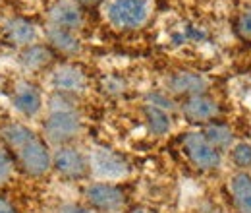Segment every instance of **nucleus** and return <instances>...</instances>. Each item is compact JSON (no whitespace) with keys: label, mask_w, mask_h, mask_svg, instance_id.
Masks as SVG:
<instances>
[{"label":"nucleus","mask_w":251,"mask_h":213,"mask_svg":"<svg viewBox=\"0 0 251 213\" xmlns=\"http://www.w3.org/2000/svg\"><path fill=\"white\" fill-rule=\"evenodd\" d=\"M2 140L14 152L18 165L29 177H43L52 169V153L45 140L22 122H10L2 128Z\"/></svg>","instance_id":"1"},{"label":"nucleus","mask_w":251,"mask_h":213,"mask_svg":"<svg viewBox=\"0 0 251 213\" xmlns=\"http://www.w3.org/2000/svg\"><path fill=\"white\" fill-rule=\"evenodd\" d=\"M81 132V119L66 95L50 99L49 115L45 121V138L54 146H68Z\"/></svg>","instance_id":"2"},{"label":"nucleus","mask_w":251,"mask_h":213,"mask_svg":"<svg viewBox=\"0 0 251 213\" xmlns=\"http://www.w3.org/2000/svg\"><path fill=\"white\" fill-rule=\"evenodd\" d=\"M151 0H106L102 6L104 20L120 31L139 30L151 18Z\"/></svg>","instance_id":"3"},{"label":"nucleus","mask_w":251,"mask_h":213,"mask_svg":"<svg viewBox=\"0 0 251 213\" xmlns=\"http://www.w3.org/2000/svg\"><path fill=\"white\" fill-rule=\"evenodd\" d=\"M89 171L93 173L99 183H116L122 181L129 175V165L122 155L104 148V146H95L87 157Z\"/></svg>","instance_id":"4"},{"label":"nucleus","mask_w":251,"mask_h":213,"mask_svg":"<svg viewBox=\"0 0 251 213\" xmlns=\"http://www.w3.org/2000/svg\"><path fill=\"white\" fill-rule=\"evenodd\" d=\"M184 153L199 171H213L220 165V152L205 140L201 132H191L184 138Z\"/></svg>","instance_id":"5"},{"label":"nucleus","mask_w":251,"mask_h":213,"mask_svg":"<svg viewBox=\"0 0 251 213\" xmlns=\"http://www.w3.org/2000/svg\"><path fill=\"white\" fill-rule=\"evenodd\" d=\"M10 103L22 117L35 119L43 111V93L39 91L35 84L27 80H20L14 84L10 91Z\"/></svg>","instance_id":"6"},{"label":"nucleus","mask_w":251,"mask_h":213,"mask_svg":"<svg viewBox=\"0 0 251 213\" xmlns=\"http://www.w3.org/2000/svg\"><path fill=\"white\" fill-rule=\"evenodd\" d=\"M52 169L64 179H83L89 171L87 157L75 148L58 146V150L52 153Z\"/></svg>","instance_id":"7"},{"label":"nucleus","mask_w":251,"mask_h":213,"mask_svg":"<svg viewBox=\"0 0 251 213\" xmlns=\"http://www.w3.org/2000/svg\"><path fill=\"white\" fill-rule=\"evenodd\" d=\"M87 204L99 212H118L126 202L124 192L112 183H93L85 188Z\"/></svg>","instance_id":"8"},{"label":"nucleus","mask_w":251,"mask_h":213,"mask_svg":"<svg viewBox=\"0 0 251 213\" xmlns=\"http://www.w3.org/2000/svg\"><path fill=\"white\" fill-rule=\"evenodd\" d=\"M50 84L58 95H81L87 90V76L74 64H60L52 70Z\"/></svg>","instance_id":"9"},{"label":"nucleus","mask_w":251,"mask_h":213,"mask_svg":"<svg viewBox=\"0 0 251 213\" xmlns=\"http://www.w3.org/2000/svg\"><path fill=\"white\" fill-rule=\"evenodd\" d=\"M219 103L207 95L186 97V101L182 105V115L186 117V121L195 122V124H205V122L213 121L219 115Z\"/></svg>","instance_id":"10"},{"label":"nucleus","mask_w":251,"mask_h":213,"mask_svg":"<svg viewBox=\"0 0 251 213\" xmlns=\"http://www.w3.org/2000/svg\"><path fill=\"white\" fill-rule=\"evenodd\" d=\"M83 22V14L74 0H56L49 10V26L75 31Z\"/></svg>","instance_id":"11"},{"label":"nucleus","mask_w":251,"mask_h":213,"mask_svg":"<svg viewBox=\"0 0 251 213\" xmlns=\"http://www.w3.org/2000/svg\"><path fill=\"white\" fill-rule=\"evenodd\" d=\"M170 91L176 95H186V97H193V95H205L207 88H209V80L199 74V72H191V70H182L176 72L170 82H168Z\"/></svg>","instance_id":"12"},{"label":"nucleus","mask_w":251,"mask_h":213,"mask_svg":"<svg viewBox=\"0 0 251 213\" xmlns=\"http://www.w3.org/2000/svg\"><path fill=\"white\" fill-rule=\"evenodd\" d=\"M4 37L8 39V43L25 49L37 43L39 31H37V26L25 18H10L4 22Z\"/></svg>","instance_id":"13"},{"label":"nucleus","mask_w":251,"mask_h":213,"mask_svg":"<svg viewBox=\"0 0 251 213\" xmlns=\"http://www.w3.org/2000/svg\"><path fill=\"white\" fill-rule=\"evenodd\" d=\"M47 41H49V47L62 53V55H77L81 51V41L77 39V35L74 31L64 30V28H54V26H49L47 28Z\"/></svg>","instance_id":"14"},{"label":"nucleus","mask_w":251,"mask_h":213,"mask_svg":"<svg viewBox=\"0 0 251 213\" xmlns=\"http://www.w3.org/2000/svg\"><path fill=\"white\" fill-rule=\"evenodd\" d=\"M230 194L238 212L251 213V177L248 173H236L230 177Z\"/></svg>","instance_id":"15"},{"label":"nucleus","mask_w":251,"mask_h":213,"mask_svg":"<svg viewBox=\"0 0 251 213\" xmlns=\"http://www.w3.org/2000/svg\"><path fill=\"white\" fill-rule=\"evenodd\" d=\"M52 59V51L49 45H41V43H33L29 47H25L20 55V62L25 70L35 72L41 70L43 66H47Z\"/></svg>","instance_id":"16"},{"label":"nucleus","mask_w":251,"mask_h":213,"mask_svg":"<svg viewBox=\"0 0 251 213\" xmlns=\"http://www.w3.org/2000/svg\"><path fill=\"white\" fill-rule=\"evenodd\" d=\"M143 115H145V121H147V126L149 130L155 134V136H166L172 128V121H170V115L168 111L160 109V107H155V105H145L143 107Z\"/></svg>","instance_id":"17"},{"label":"nucleus","mask_w":251,"mask_h":213,"mask_svg":"<svg viewBox=\"0 0 251 213\" xmlns=\"http://www.w3.org/2000/svg\"><path fill=\"white\" fill-rule=\"evenodd\" d=\"M201 134H203L205 140H207L213 148H217L219 152L228 150V148L232 146V140H234L232 130H230L228 126H224V124H209Z\"/></svg>","instance_id":"18"},{"label":"nucleus","mask_w":251,"mask_h":213,"mask_svg":"<svg viewBox=\"0 0 251 213\" xmlns=\"http://www.w3.org/2000/svg\"><path fill=\"white\" fill-rule=\"evenodd\" d=\"M230 157H232V161H234L236 167L248 169V167H251V146L246 144V142L236 144L232 148V152H230Z\"/></svg>","instance_id":"19"},{"label":"nucleus","mask_w":251,"mask_h":213,"mask_svg":"<svg viewBox=\"0 0 251 213\" xmlns=\"http://www.w3.org/2000/svg\"><path fill=\"white\" fill-rule=\"evenodd\" d=\"M12 173H14V161L10 153L4 148H0V186H4L12 179Z\"/></svg>","instance_id":"20"},{"label":"nucleus","mask_w":251,"mask_h":213,"mask_svg":"<svg viewBox=\"0 0 251 213\" xmlns=\"http://www.w3.org/2000/svg\"><path fill=\"white\" fill-rule=\"evenodd\" d=\"M102 90L110 95H118V93L126 91V82H122L120 78H114V76H108L102 80Z\"/></svg>","instance_id":"21"},{"label":"nucleus","mask_w":251,"mask_h":213,"mask_svg":"<svg viewBox=\"0 0 251 213\" xmlns=\"http://www.w3.org/2000/svg\"><path fill=\"white\" fill-rule=\"evenodd\" d=\"M238 31L244 37H251V8H248L240 18H238Z\"/></svg>","instance_id":"22"},{"label":"nucleus","mask_w":251,"mask_h":213,"mask_svg":"<svg viewBox=\"0 0 251 213\" xmlns=\"http://www.w3.org/2000/svg\"><path fill=\"white\" fill-rule=\"evenodd\" d=\"M56 213H93V212L87 210V208H83V206H77V204H64V206L58 208Z\"/></svg>","instance_id":"23"},{"label":"nucleus","mask_w":251,"mask_h":213,"mask_svg":"<svg viewBox=\"0 0 251 213\" xmlns=\"http://www.w3.org/2000/svg\"><path fill=\"white\" fill-rule=\"evenodd\" d=\"M0 213H18V212L14 210V206H12L8 200L0 198Z\"/></svg>","instance_id":"24"},{"label":"nucleus","mask_w":251,"mask_h":213,"mask_svg":"<svg viewBox=\"0 0 251 213\" xmlns=\"http://www.w3.org/2000/svg\"><path fill=\"white\" fill-rule=\"evenodd\" d=\"M77 2H83V4H97V2H100V0H77Z\"/></svg>","instance_id":"25"},{"label":"nucleus","mask_w":251,"mask_h":213,"mask_svg":"<svg viewBox=\"0 0 251 213\" xmlns=\"http://www.w3.org/2000/svg\"><path fill=\"white\" fill-rule=\"evenodd\" d=\"M133 213H147V212H143V210H135Z\"/></svg>","instance_id":"26"}]
</instances>
